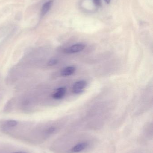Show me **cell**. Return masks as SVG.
I'll return each mask as SVG.
<instances>
[{
	"mask_svg": "<svg viewBox=\"0 0 153 153\" xmlns=\"http://www.w3.org/2000/svg\"><path fill=\"white\" fill-rule=\"evenodd\" d=\"M53 2V1H49L44 4L41 9V16H44L49 11L52 6Z\"/></svg>",
	"mask_w": 153,
	"mask_h": 153,
	"instance_id": "6",
	"label": "cell"
},
{
	"mask_svg": "<svg viewBox=\"0 0 153 153\" xmlns=\"http://www.w3.org/2000/svg\"><path fill=\"white\" fill-rule=\"evenodd\" d=\"M88 146H89V143L87 142H84L79 143L74 146L70 150V153H76L82 152L88 147Z\"/></svg>",
	"mask_w": 153,
	"mask_h": 153,
	"instance_id": "3",
	"label": "cell"
},
{
	"mask_svg": "<svg viewBox=\"0 0 153 153\" xmlns=\"http://www.w3.org/2000/svg\"><path fill=\"white\" fill-rule=\"evenodd\" d=\"M76 68L75 66H68L63 69L61 74L63 76H70L75 72Z\"/></svg>",
	"mask_w": 153,
	"mask_h": 153,
	"instance_id": "5",
	"label": "cell"
},
{
	"mask_svg": "<svg viewBox=\"0 0 153 153\" xmlns=\"http://www.w3.org/2000/svg\"><path fill=\"white\" fill-rule=\"evenodd\" d=\"M28 153L26 152H13V153Z\"/></svg>",
	"mask_w": 153,
	"mask_h": 153,
	"instance_id": "11",
	"label": "cell"
},
{
	"mask_svg": "<svg viewBox=\"0 0 153 153\" xmlns=\"http://www.w3.org/2000/svg\"><path fill=\"white\" fill-rule=\"evenodd\" d=\"M93 1L94 2V4L96 6H98V7L101 6V3L100 0H93Z\"/></svg>",
	"mask_w": 153,
	"mask_h": 153,
	"instance_id": "10",
	"label": "cell"
},
{
	"mask_svg": "<svg viewBox=\"0 0 153 153\" xmlns=\"http://www.w3.org/2000/svg\"><path fill=\"white\" fill-rule=\"evenodd\" d=\"M85 48V45L83 44H77L66 48L64 53L67 54H72L82 51Z\"/></svg>",
	"mask_w": 153,
	"mask_h": 153,
	"instance_id": "2",
	"label": "cell"
},
{
	"mask_svg": "<svg viewBox=\"0 0 153 153\" xmlns=\"http://www.w3.org/2000/svg\"><path fill=\"white\" fill-rule=\"evenodd\" d=\"M87 82L84 80L76 82L73 86V92L75 94L81 93L83 91L84 88L87 86Z\"/></svg>",
	"mask_w": 153,
	"mask_h": 153,
	"instance_id": "1",
	"label": "cell"
},
{
	"mask_svg": "<svg viewBox=\"0 0 153 153\" xmlns=\"http://www.w3.org/2000/svg\"><path fill=\"white\" fill-rule=\"evenodd\" d=\"M56 130V128L54 127H51L49 128L46 130L45 133L47 134L50 135L52 134H54Z\"/></svg>",
	"mask_w": 153,
	"mask_h": 153,
	"instance_id": "8",
	"label": "cell"
},
{
	"mask_svg": "<svg viewBox=\"0 0 153 153\" xmlns=\"http://www.w3.org/2000/svg\"><path fill=\"white\" fill-rule=\"evenodd\" d=\"M18 123L16 120H9L6 122V125L9 127H13L18 125Z\"/></svg>",
	"mask_w": 153,
	"mask_h": 153,
	"instance_id": "7",
	"label": "cell"
},
{
	"mask_svg": "<svg viewBox=\"0 0 153 153\" xmlns=\"http://www.w3.org/2000/svg\"><path fill=\"white\" fill-rule=\"evenodd\" d=\"M66 93V88L65 87H61L57 89L56 91L52 95L53 98L55 99H61L65 95Z\"/></svg>",
	"mask_w": 153,
	"mask_h": 153,
	"instance_id": "4",
	"label": "cell"
},
{
	"mask_svg": "<svg viewBox=\"0 0 153 153\" xmlns=\"http://www.w3.org/2000/svg\"><path fill=\"white\" fill-rule=\"evenodd\" d=\"M105 1L107 3L109 4L110 2V0H105Z\"/></svg>",
	"mask_w": 153,
	"mask_h": 153,
	"instance_id": "12",
	"label": "cell"
},
{
	"mask_svg": "<svg viewBox=\"0 0 153 153\" xmlns=\"http://www.w3.org/2000/svg\"><path fill=\"white\" fill-rule=\"evenodd\" d=\"M58 63V61L56 59H52L49 60L48 62V65L49 66H53V65H55L56 64Z\"/></svg>",
	"mask_w": 153,
	"mask_h": 153,
	"instance_id": "9",
	"label": "cell"
}]
</instances>
